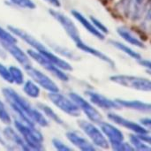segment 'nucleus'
<instances>
[{
    "label": "nucleus",
    "mask_w": 151,
    "mask_h": 151,
    "mask_svg": "<svg viewBox=\"0 0 151 151\" xmlns=\"http://www.w3.org/2000/svg\"><path fill=\"white\" fill-rule=\"evenodd\" d=\"M0 121L4 125H10L12 123V117L9 114L4 104L0 100Z\"/></svg>",
    "instance_id": "c756f323"
},
{
    "label": "nucleus",
    "mask_w": 151,
    "mask_h": 151,
    "mask_svg": "<svg viewBox=\"0 0 151 151\" xmlns=\"http://www.w3.org/2000/svg\"><path fill=\"white\" fill-rule=\"evenodd\" d=\"M27 74L33 79V81L40 87H42L43 89L49 91V92H58L59 88L58 85L45 73H42L38 69L34 68L32 65L25 68Z\"/></svg>",
    "instance_id": "9d476101"
},
{
    "label": "nucleus",
    "mask_w": 151,
    "mask_h": 151,
    "mask_svg": "<svg viewBox=\"0 0 151 151\" xmlns=\"http://www.w3.org/2000/svg\"><path fill=\"white\" fill-rule=\"evenodd\" d=\"M37 106L40 109V111H42L49 119H50L51 120H53L55 123H57V124H58L60 126H64L65 125L63 119L50 106H48V105H46L44 104H38Z\"/></svg>",
    "instance_id": "5701e85b"
},
{
    "label": "nucleus",
    "mask_w": 151,
    "mask_h": 151,
    "mask_svg": "<svg viewBox=\"0 0 151 151\" xmlns=\"http://www.w3.org/2000/svg\"><path fill=\"white\" fill-rule=\"evenodd\" d=\"M130 142H131V144L133 145V147L134 148V150H151V146H150L148 143H146L137 134L136 135H131Z\"/></svg>",
    "instance_id": "a878e982"
},
{
    "label": "nucleus",
    "mask_w": 151,
    "mask_h": 151,
    "mask_svg": "<svg viewBox=\"0 0 151 151\" xmlns=\"http://www.w3.org/2000/svg\"><path fill=\"white\" fill-rule=\"evenodd\" d=\"M141 139H142L146 143H148L150 146H151V136L149 135L148 134H137Z\"/></svg>",
    "instance_id": "e433bc0d"
},
{
    "label": "nucleus",
    "mask_w": 151,
    "mask_h": 151,
    "mask_svg": "<svg viewBox=\"0 0 151 151\" xmlns=\"http://www.w3.org/2000/svg\"><path fill=\"white\" fill-rule=\"evenodd\" d=\"M14 126L30 150H43V146H42L43 135L36 128V127L29 126L20 119L19 120L15 119Z\"/></svg>",
    "instance_id": "7ed1b4c3"
},
{
    "label": "nucleus",
    "mask_w": 151,
    "mask_h": 151,
    "mask_svg": "<svg viewBox=\"0 0 151 151\" xmlns=\"http://www.w3.org/2000/svg\"><path fill=\"white\" fill-rule=\"evenodd\" d=\"M78 126L85 133V134L90 139L92 143L98 148L107 150L109 149L110 143L106 139L103 131L99 130L94 124L87 120H79Z\"/></svg>",
    "instance_id": "39448f33"
},
{
    "label": "nucleus",
    "mask_w": 151,
    "mask_h": 151,
    "mask_svg": "<svg viewBox=\"0 0 151 151\" xmlns=\"http://www.w3.org/2000/svg\"><path fill=\"white\" fill-rule=\"evenodd\" d=\"M12 4H15L21 8L26 9H35L36 7L35 4L32 0H10Z\"/></svg>",
    "instance_id": "7c9ffc66"
},
{
    "label": "nucleus",
    "mask_w": 151,
    "mask_h": 151,
    "mask_svg": "<svg viewBox=\"0 0 151 151\" xmlns=\"http://www.w3.org/2000/svg\"><path fill=\"white\" fill-rule=\"evenodd\" d=\"M139 63L145 68H147L149 70V72L151 74V61L150 60H146V59H141L139 60Z\"/></svg>",
    "instance_id": "c9c22d12"
},
{
    "label": "nucleus",
    "mask_w": 151,
    "mask_h": 151,
    "mask_svg": "<svg viewBox=\"0 0 151 151\" xmlns=\"http://www.w3.org/2000/svg\"><path fill=\"white\" fill-rule=\"evenodd\" d=\"M38 52L40 54H42L43 57H45L47 59H49L50 62H52L54 65H56L58 67H59L60 69H62L64 71H72L73 70L72 65L68 62H66L65 60H64L61 58L58 57L56 54H54L53 52L49 50L46 47L44 49L39 50Z\"/></svg>",
    "instance_id": "4be33fe9"
},
{
    "label": "nucleus",
    "mask_w": 151,
    "mask_h": 151,
    "mask_svg": "<svg viewBox=\"0 0 151 151\" xmlns=\"http://www.w3.org/2000/svg\"><path fill=\"white\" fill-rule=\"evenodd\" d=\"M76 46H77V48L80 49L81 50H82V51H84V52H86V53H88V54H90V55H92V56H94V57L99 58L100 60H102V61L107 63V64H108L109 65H111V67H114L115 63L113 62V60H112L111 58H109L107 55H105V54L103 53L102 51H100V50H96V49H95V48H93V47L88 45V44L85 43L83 41H81V42H80L79 43H77Z\"/></svg>",
    "instance_id": "aec40b11"
},
{
    "label": "nucleus",
    "mask_w": 151,
    "mask_h": 151,
    "mask_svg": "<svg viewBox=\"0 0 151 151\" xmlns=\"http://www.w3.org/2000/svg\"><path fill=\"white\" fill-rule=\"evenodd\" d=\"M116 101L121 105V107L128 108L139 112L151 115V104L144 103L139 100H126V99H116Z\"/></svg>",
    "instance_id": "f3484780"
},
{
    "label": "nucleus",
    "mask_w": 151,
    "mask_h": 151,
    "mask_svg": "<svg viewBox=\"0 0 151 151\" xmlns=\"http://www.w3.org/2000/svg\"><path fill=\"white\" fill-rule=\"evenodd\" d=\"M108 119L110 120H111L112 122H114L115 124L120 126V127H123L132 132H134V134H149L148 130L146 129L145 127L140 125V124H137L132 120H129V119H127L116 113H109L108 114Z\"/></svg>",
    "instance_id": "9b49d317"
},
{
    "label": "nucleus",
    "mask_w": 151,
    "mask_h": 151,
    "mask_svg": "<svg viewBox=\"0 0 151 151\" xmlns=\"http://www.w3.org/2000/svg\"><path fill=\"white\" fill-rule=\"evenodd\" d=\"M118 34L125 40L127 41L128 43L136 46L138 48H144V43L143 42L134 34L132 32V30H130L128 27H119L117 29Z\"/></svg>",
    "instance_id": "412c9836"
},
{
    "label": "nucleus",
    "mask_w": 151,
    "mask_h": 151,
    "mask_svg": "<svg viewBox=\"0 0 151 151\" xmlns=\"http://www.w3.org/2000/svg\"><path fill=\"white\" fill-rule=\"evenodd\" d=\"M112 149L114 150L117 151H130V150H134V148L133 147L132 144H129L127 142H121L119 143H117L115 145H112L111 146Z\"/></svg>",
    "instance_id": "473e14b6"
},
{
    "label": "nucleus",
    "mask_w": 151,
    "mask_h": 151,
    "mask_svg": "<svg viewBox=\"0 0 151 151\" xmlns=\"http://www.w3.org/2000/svg\"><path fill=\"white\" fill-rule=\"evenodd\" d=\"M2 93L4 99L7 101L11 108L17 113L20 120L32 127L38 125L42 127H46L49 126V122L43 114L40 111L35 109L14 89L4 88L2 89Z\"/></svg>",
    "instance_id": "f257e3e1"
},
{
    "label": "nucleus",
    "mask_w": 151,
    "mask_h": 151,
    "mask_svg": "<svg viewBox=\"0 0 151 151\" xmlns=\"http://www.w3.org/2000/svg\"><path fill=\"white\" fill-rule=\"evenodd\" d=\"M8 29L11 33H12L15 36H18L19 37L21 40H23L26 43H27L28 45H30L33 50H36V51H39L42 49L45 48V46L40 42L38 40H36L34 36H32L30 34L27 33L26 31H24L23 29H20V28H18L16 27H13V26H9L8 27Z\"/></svg>",
    "instance_id": "4468645a"
},
{
    "label": "nucleus",
    "mask_w": 151,
    "mask_h": 151,
    "mask_svg": "<svg viewBox=\"0 0 151 151\" xmlns=\"http://www.w3.org/2000/svg\"><path fill=\"white\" fill-rule=\"evenodd\" d=\"M90 20H91L92 23L95 25V27H96L99 31H101L103 34H107V33H108V28H107L101 21H99L97 19H96V18H94V17H90Z\"/></svg>",
    "instance_id": "f704fd0d"
},
{
    "label": "nucleus",
    "mask_w": 151,
    "mask_h": 151,
    "mask_svg": "<svg viewBox=\"0 0 151 151\" xmlns=\"http://www.w3.org/2000/svg\"><path fill=\"white\" fill-rule=\"evenodd\" d=\"M27 54L35 62H37L40 65H42L45 70H47L48 72L52 73L55 77H57L60 81H69V76L65 73L64 70L58 67L56 65H54L52 62H50L49 59H47L45 57H43L38 51H36L35 50H28Z\"/></svg>",
    "instance_id": "6e6552de"
},
{
    "label": "nucleus",
    "mask_w": 151,
    "mask_h": 151,
    "mask_svg": "<svg viewBox=\"0 0 151 151\" xmlns=\"http://www.w3.org/2000/svg\"><path fill=\"white\" fill-rule=\"evenodd\" d=\"M50 14L62 26V27L64 28L65 33L75 42V44H77L82 41L77 27L75 26L73 21L69 17H67L65 14H64L60 12H58L57 10H53V9L50 10Z\"/></svg>",
    "instance_id": "0eeeda50"
},
{
    "label": "nucleus",
    "mask_w": 151,
    "mask_h": 151,
    "mask_svg": "<svg viewBox=\"0 0 151 151\" xmlns=\"http://www.w3.org/2000/svg\"><path fill=\"white\" fill-rule=\"evenodd\" d=\"M111 45H113L114 47H116L117 49L120 50L121 51H123L124 53H126L127 55H128L129 57L133 58L134 59H136V60H141L142 59V56L141 54H139L137 51L134 50L133 49H131L130 47L123 44L122 42H117V41H111Z\"/></svg>",
    "instance_id": "393cba45"
},
{
    "label": "nucleus",
    "mask_w": 151,
    "mask_h": 151,
    "mask_svg": "<svg viewBox=\"0 0 151 151\" xmlns=\"http://www.w3.org/2000/svg\"><path fill=\"white\" fill-rule=\"evenodd\" d=\"M72 14L85 27V29H87L91 35H93L94 36H96V37H97L98 39H101V40L104 39V34H103L101 31H99L95 27V25L92 23V21L88 20L82 13H81L80 12H78L76 10H73L72 11Z\"/></svg>",
    "instance_id": "6ab92c4d"
},
{
    "label": "nucleus",
    "mask_w": 151,
    "mask_h": 151,
    "mask_svg": "<svg viewBox=\"0 0 151 151\" xmlns=\"http://www.w3.org/2000/svg\"><path fill=\"white\" fill-rule=\"evenodd\" d=\"M142 27L145 32L151 33V2L150 3V5L142 18Z\"/></svg>",
    "instance_id": "c85d7f7f"
},
{
    "label": "nucleus",
    "mask_w": 151,
    "mask_h": 151,
    "mask_svg": "<svg viewBox=\"0 0 151 151\" xmlns=\"http://www.w3.org/2000/svg\"><path fill=\"white\" fill-rule=\"evenodd\" d=\"M11 76L12 79V81L16 85H22L25 82L24 80V73L17 66H10L9 67Z\"/></svg>",
    "instance_id": "bb28decb"
},
{
    "label": "nucleus",
    "mask_w": 151,
    "mask_h": 151,
    "mask_svg": "<svg viewBox=\"0 0 151 151\" xmlns=\"http://www.w3.org/2000/svg\"><path fill=\"white\" fill-rule=\"evenodd\" d=\"M2 45L24 68L32 65L29 59V55L25 53L19 46L16 45V43H4Z\"/></svg>",
    "instance_id": "ddd939ff"
},
{
    "label": "nucleus",
    "mask_w": 151,
    "mask_h": 151,
    "mask_svg": "<svg viewBox=\"0 0 151 151\" xmlns=\"http://www.w3.org/2000/svg\"><path fill=\"white\" fill-rule=\"evenodd\" d=\"M50 101L59 110L72 117H79L81 115V109L71 99L58 92H50L48 95Z\"/></svg>",
    "instance_id": "423d86ee"
},
{
    "label": "nucleus",
    "mask_w": 151,
    "mask_h": 151,
    "mask_svg": "<svg viewBox=\"0 0 151 151\" xmlns=\"http://www.w3.org/2000/svg\"><path fill=\"white\" fill-rule=\"evenodd\" d=\"M23 91L25 92V94L31 97V98H37L40 96V88L39 86L32 81H27L24 82V86H23Z\"/></svg>",
    "instance_id": "b1692460"
},
{
    "label": "nucleus",
    "mask_w": 151,
    "mask_h": 151,
    "mask_svg": "<svg viewBox=\"0 0 151 151\" xmlns=\"http://www.w3.org/2000/svg\"><path fill=\"white\" fill-rule=\"evenodd\" d=\"M141 123L145 127L151 129V119H141Z\"/></svg>",
    "instance_id": "4c0bfd02"
},
{
    "label": "nucleus",
    "mask_w": 151,
    "mask_h": 151,
    "mask_svg": "<svg viewBox=\"0 0 151 151\" xmlns=\"http://www.w3.org/2000/svg\"><path fill=\"white\" fill-rule=\"evenodd\" d=\"M150 3V0H120L117 8L126 19L138 21L142 19Z\"/></svg>",
    "instance_id": "f03ea898"
},
{
    "label": "nucleus",
    "mask_w": 151,
    "mask_h": 151,
    "mask_svg": "<svg viewBox=\"0 0 151 151\" xmlns=\"http://www.w3.org/2000/svg\"><path fill=\"white\" fill-rule=\"evenodd\" d=\"M66 138L67 140L75 147H77L79 150L83 151H94L96 150V146L88 142L87 139H85L84 137H82L81 135H80L78 133L76 132H67L66 133Z\"/></svg>",
    "instance_id": "dca6fc26"
},
{
    "label": "nucleus",
    "mask_w": 151,
    "mask_h": 151,
    "mask_svg": "<svg viewBox=\"0 0 151 151\" xmlns=\"http://www.w3.org/2000/svg\"><path fill=\"white\" fill-rule=\"evenodd\" d=\"M86 94L89 97V100L92 104H96L101 109L104 110H119L121 108V105L116 100H111L106 96L96 93L95 91H87Z\"/></svg>",
    "instance_id": "f8f14e48"
},
{
    "label": "nucleus",
    "mask_w": 151,
    "mask_h": 151,
    "mask_svg": "<svg viewBox=\"0 0 151 151\" xmlns=\"http://www.w3.org/2000/svg\"><path fill=\"white\" fill-rule=\"evenodd\" d=\"M110 80L112 82L127 88L142 92H151V81L147 78L127 74H118L111 76Z\"/></svg>",
    "instance_id": "20e7f679"
},
{
    "label": "nucleus",
    "mask_w": 151,
    "mask_h": 151,
    "mask_svg": "<svg viewBox=\"0 0 151 151\" xmlns=\"http://www.w3.org/2000/svg\"><path fill=\"white\" fill-rule=\"evenodd\" d=\"M69 97L79 106L81 111H82L86 116L88 118V119L93 123H101L102 122V115L101 113L85 98H83L81 96H80L77 93L71 92L69 93Z\"/></svg>",
    "instance_id": "1a4fd4ad"
},
{
    "label": "nucleus",
    "mask_w": 151,
    "mask_h": 151,
    "mask_svg": "<svg viewBox=\"0 0 151 151\" xmlns=\"http://www.w3.org/2000/svg\"><path fill=\"white\" fill-rule=\"evenodd\" d=\"M45 1L54 7H60V5H61L60 0H45Z\"/></svg>",
    "instance_id": "58836bf2"
},
{
    "label": "nucleus",
    "mask_w": 151,
    "mask_h": 151,
    "mask_svg": "<svg viewBox=\"0 0 151 151\" xmlns=\"http://www.w3.org/2000/svg\"><path fill=\"white\" fill-rule=\"evenodd\" d=\"M0 42L4 43H17V39L12 33L6 31L4 28L0 27Z\"/></svg>",
    "instance_id": "cd10ccee"
},
{
    "label": "nucleus",
    "mask_w": 151,
    "mask_h": 151,
    "mask_svg": "<svg viewBox=\"0 0 151 151\" xmlns=\"http://www.w3.org/2000/svg\"><path fill=\"white\" fill-rule=\"evenodd\" d=\"M0 76L2 77V79H4L5 81H7L10 84H13L12 76H11V73L9 68H7L4 65H3L2 63H0Z\"/></svg>",
    "instance_id": "2f4dec72"
},
{
    "label": "nucleus",
    "mask_w": 151,
    "mask_h": 151,
    "mask_svg": "<svg viewBox=\"0 0 151 151\" xmlns=\"http://www.w3.org/2000/svg\"><path fill=\"white\" fill-rule=\"evenodd\" d=\"M52 145L53 147L59 151H70L72 150V149L67 146L66 144H65L62 141L58 140V139H53L52 140Z\"/></svg>",
    "instance_id": "72a5a7b5"
},
{
    "label": "nucleus",
    "mask_w": 151,
    "mask_h": 151,
    "mask_svg": "<svg viewBox=\"0 0 151 151\" xmlns=\"http://www.w3.org/2000/svg\"><path fill=\"white\" fill-rule=\"evenodd\" d=\"M100 126H101V129H102L103 133L109 139L111 146L124 141V134H122V132L119 129H118L113 125L102 121L100 123Z\"/></svg>",
    "instance_id": "2eb2a0df"
},
{
    "label": "nucleus",
    "mask_w": 151,
    "mask_h": 151,
    "mask_svg": "<svg viewBox=\"0 0 151 151\" xmlns=\"http://www.w3.org/2000/svg\"><path fill=\"white\" fill-rule=\"evenodd\" d=\"M3 135L4 136L6 141H8V142L11 145L14 144L15 146L19 147V149H21L23 150H30V149L27 145L26 142L24 141V139L22 138L19 132H16L13 128H12L10 127L4 128L3 131Z\"/></svg>",
    "instance_id": "a211bd4d"
},
{
    "label": "nucleus",
    "mask_w": 151,
    "mask_h": 151,
    "mask_svg": "<svg viewBox=\"0 0 151 151\" xmlns=\"http://www.w3.org/2000/svg\"><path fill=\"white\" fill-rule=\"evenodd\" d=\"M0 58H5V54L1 49H0Z\"/></svg>",
    "instance_id": "ea45409f"
}]
</instances>
